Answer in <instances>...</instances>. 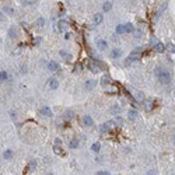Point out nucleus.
Wrapping results in <instances>:
<instances>
[{
	"mask_svg": "<svg viewBox=\"0 0 175 175\" xmlns=\"http://www.w3.org/2000/svg\"><path fill=\"white\" fill-rule=\"evenodd\" d=\"M48 87L50 90H57V87H59V79L57 77H50L49 81H48Z\"/></svg>",
	"mask_w": 175,
	"mask_h": 175,
	"instance_id": "nucleus-8",
	"label": "nucleus"
},
{
	"mask_svg": "<svg viewBox=\"0 0 175 175\" xmlns=\"http://www.w3.org/2000/svg\"><path fill=\"white\" fill-rule=\"evenodd\" d=\"M154 50L158 52V53H163L164 50H165V46H164V44H161V42H157V44L154 45Z\"/></svg>",
	"mask_w": 175,
	"mask_h": 175,
	"instance_id": "nucleus-23",
	"label": "nucleus"
},
{
	"mask_svg": "<svg viewBox=\"0 0 175 175\" xmlns=\"http://www.w3.org/2000/svg\"><path fill=\"white\" fill-rule=\"evenodd\" d=\"M59 56L62 57L63 60H67V62H70L72 60V53H69L67 50H59Z\"/></svg>",
	"mask_w": 175,
	"mask_h": 175,
	"instance_id": "nucleus-12",
	"label": "nucleus"
},
{
	"mask_svg": "<svg viewBox=\"0 0 175 175\" xmlns=\"http://www.w3.org/2000/svg\"><path fill=\"white\" fill-rule=\"evenodd\" d=\"M70 37H72V35H70L69 32H64V39H70Z\"/></svg>",
	"mask_w": 175,
	"mask_h": 175,
	"instance_id": "nucleus-43",
	"label": "nucleus"
},
{
	"mask_svg": "<svg viewBox=\"0 0 175 175\" xmlns=\"http://www.w3.org/2000/svg\"><path fill=\"white\" fill-rule=\"evenodd\" d=\"M35 168H37V161H31V163L28 164V169L30 171H34Z\"/></svg>",
	"mask_w": 175,
	"mask_h": 175,
	"instance_id": "nucleus-34",
	"label": "nucleus"
},
{
	"mask_svg": "<svg viewBox=\"0 0 175 175\" xmlns=\"http://www.w3.org/2000/svg\"><path fill=\"white\" fill-rule=\"evenodd\" d=\"M136 118H137V109H130L128 112V119L129 120H135Z\"/></svg>",
	"mask_w": 175,
	"mask_h": 175,
	"instance_id": "nucleus-22",
	"label": "nucleus"
},
{
	"mask_svg": "<svg viewBox=\"0 0 175 175\" xmlns=\"http://www.w3.org/2000/svg\"><path fill=\"white\" fill-rule=\"evenodd\" d=\"M9 79V73L6 70H0V81H6Z\"/></svg>",
	"mask_w": 175,
	"mask_h": 175,
	"instance_id": "nucleus-25",
	"label": "nucleus"
},
{
	"mask_svg": "<svg viewBox=\"0 0 175 175\" xmlns=\"http://www.w3.org/2000/svg\"><path fill=\"white\" fill-rule=\"evenodd\" d=\"M135 34H133V35H135V38H137V39H140V38L143 37V31H142V30H135Z\"/></svg>",
	"mask_w": 175,
	"mask_h": 175,
	"instance_id": "nucleus-32",
	"label": "nucleus"
},
{
	"mask_svg": "<svg viewBox=\"0 0 175 175\" xmlns=\"http://www.w3.org/2000/svg\"><path fill=\"white\" fill-rule=\"evenodd\" d=\"M88 69L91 70L94 74H97V73H100L101 72L100 63L97 62V60H90V62H88Z\"/></svg>",
	"mask_w": 175,
	"mask_h": 175,
	"instance_id": "nucleus-3",
	"label": "nucleus"
},
{
	"mask_svg": "<svg viewBox=\"0 0 175 175\" xmlns=\"http://www.w3.org/2000/svg\"><path fill=\"white\" fill-rule=\"evenodd\" d=\"M133 31H135V25L132 24V23L123 24V34H132Z\"/></svg>",
	"mask_w": 175,
	"mask_h": 175,
	"instance_id": "nucleus-14",
	"label": "nucleus"
},
{
	"mask_svg": "<svg viewBox=\"0 0 175 175\" xmlns=\"http://www.w3.org/2000/svg\"><path fill=\"white\" fill-rule=\"evenodd\" d=\"M41 42H42V38H34V45H39Z\"/></svg>",
	"mask_w": 175,
	"mask_h": 175,
	"instance_id": "nucleus-36",
	"label": "nucleus"
},
{
	"mask_svg": "<svg viewBox=\"0 0 175 175\" xmlns=\"http://www.w3.org/2000/svg\"><path fill=\"white\" fill-rule=\"evenodd\" d=\"M13 154H14V153H13L11 149H7V150H4V153H3V158H4V160H11Z\"/></svg>",
	"mask_w": 175,
	"mask_h": 175,
	"instance_id": "nucleus-24",
	"label": "nucleus"
},
{
	"mask_svg": "<svg viewBox=\"0 0 175 175\" xmlns=\"http://www.w3.org/2000/svg\"><path fill=\"white\" fill-rule=\"evenodd\" d=\"M80 146V142H79V139H72L69 142V147L72 149V150H74V149H77Z\"/></svg>",
	"mask_w": 175,
	"mask_h": 175,
	"instance_id": "nucleus-20",
	"label": "nucleus"
},
{
	"mask_svg": "<svg viewBox=\"0 0 175 175\" xmlns=\"http://www.w3.org/2000/svg\"><path fill=\"white\" fill-rule=\"evenodd\" d=\"M102 20H104V14L102 13H95L93 17V23L94 25H100L102 23Z\"/></svg>",
	"mask_w": 175,
	"mask_h": 175,
	"instance_id": "nucleus-11",
	"label": "nucleus"
},
{
	"mask_svg": "<svg viewBox=\"0 0 175 175\" xmlns=\"http://www.w3.org/2000/svg\"><path fill=\"white\" fill-rule=\"evenodd\" d=\"M112 6H113L112 1H105V3L102 4V11H104V13H109L111 10H112Z\"/></svg>",
	"mask_w": 175,
	"mask_h": 175,
	"instance_id": "nucleus-18",
	"label": "nucleus"
},
{
	"mask_svg": "<svg viewBox=\"0 0 175 175\" xmlns=\"http://www.w3.org/2000/svg\"><path fill=\"white\" fill-rule=\"evenodd\" d=\"M62 144H63V142H62V139L60 137L55 139V146H60V147H62Z\"/></svg>",
	"mask_w": 175,
	"mask_h": 175,
	"instance_id": "nucleus-35",
	"label": "nucleus"
},
{
	"mask_svg": "<svg viewBox=\"0 0 175 175\" xmlns=\"http://www.w3.org/2000/svg\"><path fill=\"white\" fill-rule=\"evenodd\" d=\"M95 175H109L108 171H98V172H95Z\"/></svg>",
	"mask_w": 175,
	"mask_h": 175,
	"instance_id": "nucleus-38",
	"label": "nucleus"
},
{
	"mask_svg": "<svg viewBox=\"0 0 175 175\" xmlns=\"http://www.w3.org/2000/svg\"><path fill=\"white\" fill-rule=\"evenodd\" d=\"M4 20H6V14H4V13H3V11H0V21L3 23Z\"/></svg>",
	"mask_w": 175,
	"mask_h": 175,
	"instance_id": "nucleus-39",
	"label": "nucleus"
},
{
	"mask_svg": "<svg viewBox=\"0 0 175 175\" xmlns=\"http://www.w3.org/2000/svg\"><path fill=\"white\" fill-rule=\"evenodd\" d=\"M73 118H74V112L73 111H66L64 112V119L66 120H72Z\"/></svg>",
	"mask_w": 175,
	"mask_h": 175,
	"instance_id": "nucleus-26",
	"label": "nucleus"
},
{
	"mask_svg": "<svg viewBox=\"0 0 175 175\" xmlns=\"http://www.w3.org/2000/svg\"><path fill=\"white\" fill-rule=\"evenodd\" d=\"M174 95H175V88H174Z\"/></svg>",
	"mask_w": 175,
	"mask_h": 175,
	"instance_id": "nucleus-47",
	"label": "nucleus"
},
{
	"mask_svg": "<svg viewBox=\"0 0 175 175\" xmlns=\"http://www.w3.org/2000/svg\"><path fill=\"white\" fill-rule=\"evenodd\" d=\"M1 11L4 13L6 16H14V9L10 6H4L3 9H1Z\"/></svg>",
	"mask_w": 175,
	"mask_h": 175,
	"instance_id": "nucleus-21",
	"label": "nucleus"
},
{
	"mask_svg": "<svg viewBox=\"0 0 175 175\" xmlns=\"http://www.w3.org/2000/svg\"><path fill=\"white\" fill-rule=\"evenodd\" d=\"M154 74H156L157 80L161 83V84H164V86L169 84V83H171V80H172V76H171V73H169V72L165 69V67H163V66H157L156 70H154Z\"/></svg>",
	"mask_w": 175,
	"mask_h": 175,
	"instance_id": "nucleus-1",
	"label": "nucleus"
},
{
	"mask_svg": "<svg viewBox=\"0 0 175 175\" xmlns=\"http://www.w3.org/2000/svg\"><path fill=\"white\" fill-rule=\"evenodd\" d=\"M53 153H55L56 156H60V157L63 156V151H62V149H60V146H53Z\"/></svg>",
	"mask_w": 175,
	"mask_h": 175,
	"instance_id": "nucleus-27",
	"label": "nucleus"
},
{
	"mask_svg": "<svg viewBox=\"0 0 175 175\" xmlns=\"http://www.w3.org/2000/svg\"><path fill=\"white\" fill-rule=\"evenodd\" d=\"M109 83H111V77L108 74H104L101 77V86H102V87H108Z\"/></svg>",
	"mask_w": 175,
	"mask_h": 175,
	"instance_id": "nucleus-16",
	"label": "nucleus"
},
{
	"mask_svg": "<svg viewBox=\"0 0 175 175\" xmlns=\"http://www.w3.org/2000/svg\"><path fill=\"white\" fill-rule=\"evenodd\" d=\"M0 44H1V38H0Z\"/></svg>",
	"mask_w": 175,
	"mask_h": 175,
	"instance_id": "nucleus-46",
	"label": "nucleus"
},
{
	"mask_svg": "<svg viewBox=\"0 0 175 175\" xmlns=\"http://www.w3.org/2000/svg\"><path fill=\"white\" fill-rule=\"evenodd\" d=\"M174 175H175V174H174Z\"/></svg>",
	"mask_w": 175,
	"mask_h": 175,
	"instance_id": "nucleus-48",
	"label": "nucleus"
},
{
	"mask_svg": "<svg viewBox=\"0 0 175 175\" xmlns=\"http://www.w3.org/2000/svg\"><path fill=\"white\" fill-rule=\"evenodd\" d=\"M168 50L171 52V53H175V46H174L172 44H169V45H168Z\"/></svg>",
	"mask_w": 175,
	"mask_h": 175,
	"instance_id": "nucleus-37",
	"label": "nucleus"
},
{
	"mask_svg": "<svg viewBox=\"0 0 175 175\" xmlns=\"http://www.w3.org/2000/svg\"><path fill=\"white\" fill-rule=\"evenodd\" d=\"M10 118L16 119V112H14V111H10Z\"/></svg>",
	"mask_w": 175,
	"mask_h": 175,
	"instance_id": "nucleus-42",
	"label": "nucleus"
},
{
	"mask_svg": "<svg viewBox=\"0 0 175 175\" xmlns=\"http://www.w3.org/2000/svg\"><path fill=\"white\" fill-rule=\"evenodd\" d=\"M7 35L10 38H17L18 37V28H17L16 25H11V27L9 28V31H7Z\"/></svg>",
	"mask_w": 175,
	"mask_h": 175,
	"instance_id": "nucleus-10",
	"label": "nucleus"
},
{
	"mask_svg": "<svg viewBox=\"0 0 175 175\" xmlns=\"http://www.w3.org/2000/svg\"><path fill=\"white\" fill-rule=\"evenodd\" d=\"M83 125L86 128H91V126H94V119L90 115H84L83 116Z\"/></svg>",
	"mask_w": 175,
	"mask_h": 175,
	"instance_id": "nucleus-9",
	"label": "nucleus"
},
{
	"mask_svg": "<svg viewBox=\"0 0 175 175\" xmlns=\"http://www.w3.org/2000/svg\"><path fill=\"white\" fill-rule=\"evenodd\" d=\"M122 56H123V52L119 49V48H112L111 52H109V57L113 59V60H116V59H119V57H122Z\"/></svg>",
	"mask_w": 175,
	"mask_h": 175,
	"instance_id": "nucleus-4",
	"label": "nucleus"
},
{
	"mask_svg": "<svg viewBox=\"0 0 175 175\" xmlns=\"http://www.w3.org/2000/svg\"><path fill=\"white\" fill-rule=\"evenodd\" d=\"M146 175H157V169H150Z\"/></svg>",
	"mask_w": 175,
	"mask_h": 175,
	"instance_id": "nucleus-40",
	"label": "nucleus"
},
{
	"mask_svg": "<svg viewBox=\"0 0 175 175\" xmlns=\"http://www.w3.org/2000/svg\"><path fill=\"white\" fill-rule=\"evenodd\" d=\"M67 28H69V23L66 20H59L57 21V30L60 32H67Z\"/></svg>",
	"mask_w": 175,
	"mask_h": 175,
	"instance_id": "nucleus-7",
	"label": "nucleus"
},
{
	"mask_svg": "<svg viewBox=\"0 0 175 175\" xmlns=\"http://www.w3.org/2000/svg\"><path fill=\"white\" fill-rule=\"evenodd\" d=\"M95 86H97V81H95L94 79H91V80H87V81H86V90H88V91H90V90H94V88H95Z\"/></svg>",
	"mask_w": 175,
	"mask_h": 175,
	"instance_id": "nucleus-17",
	"label": "nucleus"
},
{
	"mask_svg": "<svg viewBox=\"0 0 175 175\" xmlns=\"http://www.w3.org/2000/svg\"><path fill=\"white\" fill-rule=\"evenodd\" d=\"M113 123H115L113 120H109V122H104V123H101L100 133H101V135H106V133H109V132L112 130Z\"/></svg>",
	"mask_w": 175,
	"mask_h": 175,
	"instance_id": "nucleus-2",
	"label": "nucleus"
},
{
	"mask_svg": "<svg viewBox=\"0 0 175 175\" xmlns=\"http://www.w3.org/2000/svg\"><path fill=\"white\" fill-rule=\"evenodd\" d=\"M153 108H154V100H144V109L147 112L153 111Z\"/></svg>",
	"mask_w": 175,
	"mask_h": 175,
	"instance_id": "nucleus-13",
	"label": "nucleus"
},
{
	"mask_svg": "<svg viewBox=\"0 0 175 175\" xmlns=\"http://www.w3.org/2000/svg\"><path fill=\"white\" fill-rule=\"evenodd\" d=\"M46 67H48V70H50V72H56V70L59 69V63L55 62V60H50V62H48Z\"/></svg>",
	"mask_w": 175,
	"mask_h": 175,
	"instance_id": "nucleus-15",
	"label": "nucleus"
},
{
	"mask_svg": "<svg viewBox=\"0 0 175 175\" xmlns=\"http://www.w3.org/2000/svg\"><path fill=\"white\" fill-rule=\"evenodd\" d=\"M116 122H118L119 125H122V123H123V120H122V119L119 118V116H118V118H116Z\"/></svg>",
	"mask_w": 175,
	"mask_h": 175,
	"instance_id": "nucleus-44",
	"label": "nucleus"
},
{
	"mask_svg": "<svg viewBox=\"0 0 175 175\" xmlns=\"http://www.w3.org/2000/svg\"><path fill=\"white\" fill-rule=\"evenodd\" d=\"M132 94H133V97H135V101H137V102H143L146 98H144V94L142 91H139V90H133L132 88Z\"/></svg>",
	"mask_w": 175,
	"mask_h": 175,
	"instance_id": "nucleus-6",
	"label": "nucleus"
},
{
	"mask_svg": "<svg viewBox=\"0 0 175 175\" xmlns=\"http://www.w3.org/2000/svg\"><path fill=\"white\" fill-rule=\"evenodd\" d=\"M119 112H120V108H119L118 105L111 106V113H113V115H119Z\"/></svg>",
	"mask_w": 175,
	"mask_h": 175,
	"instance_id": "nucleus-30",
	"label": "nucleus"
},
{
	"mask_svg": "<svg viewBox=\"0 0 175 175\" xmlns=\"http://www.w3.org/2000/svg\"><path fill=\"white\" fill-rule=\"evenodd\" d=\"M91 150H93L94 153H98V151L101 150V144L100 143H94L93 146H91Z\"/></svg>",
	"mask_w": 175,
	"mask_h": 175,
	"instance_id": "nucleus-31",
	"label": "nucleus"
},
{
	"mask_svg": "<svg viewBox=\"0 0 175 175\" xmlns=\"http://www.w3.org/2000/svg\"><path fill=\"white\" fill-rule=\"evenodd\" d=\"M116 34L118 35H123V24H119L116 27Z\"/></svg>",
	"mask_w": 175,
	"mask_h": 175,
	"instance_id": "nucleus-33",
	"label": "nucleus"
},
{
	"mask_svg": "<svg viewBox=\"0 0 175 175\" xmlns=\"http://www.w3.org/2000/svg\"><path fill=\"white\" fill-rule=\"evenodd\" d=\"M150 44H151V45H153V46H154V45H156V44H157V41H156V38H151V39H150Z\"/></svg>",
	"mask_w": 175,
	"mask_h": 175,
	"instance_id": "nucleus-41",
	"label": "nucleus"
},
{
	"mask_svg": "<svg viewBox=\"0 0 175 175\" xmlns=\"http://www.w3.org/2000/svg\"><path fill=\"white\" fill-rule=\"evenodd\" d=\"M41 113L44 115V116H52L53 115V112H52V109H50L49 106H44V108H41Z\"/></svg>",
	"mask_w": 175,
	"mask_h": 175,
	"instance_id": "nucleus-19",
	"label": "nucleus"
},
{
	"mask_svg": "<svg viewBox=\"0 0 175 175\" xmlns=\"http://www.w3.org/2000/svg\"><path fill=\"white\" fill-rule=\"evenodd\" d=\"M45 23H46V21H45L44 17H39V18L37 20V25L39 27V28H44V27H45Z\"/></svg>",
	"mask_w": 175,
	"mask_h": 175,
	"instance_id": "nucleus-29",
	"label": "nucleus"
},
{
	"mask_svg": "<svg viewBox=\"0 0 175 175\" xmlns=\"http://www.w3.org/2000/svg\"><path fill=\"white\" fill-rule=\"evenodd\" d=\"M95 45H97V48H98V50H101V52H104V50L108 49V44H106L105 39H101V38H97L95 39Z\"/></svg>",
	"mask_w": 175,
	"mask_h": 175,
	"instance_id": "nucleus-5",
	"label": "nucleus"
},
{
	"mask_svg": "<svg viewBox=\"0 0 175 175\" xmlns=\"http://www.w3.org/2000/svg\"><path fill=\"white\" fill-rule=\"evenodd\" d=\"M133 63H135V62H133V60H132L130 57L128 56V57L125 59V60H123V66H125V67H130V66L133 64Z\"/></svg>",
	"mask_w": 175,
	"mask_h": 175,
	"instance_id": "nucleus-28",
	"label": "nucleus"
},
{
	"mask_svg": "<svg viewBox=\"0 0 175 175\" xmlns=\"http://www.w3.org/2000/svg\"><path fill=\"white\" fill-rule=\"evenodd\" d=\"M172 142H174V146H175V136H174V139H172Z\"/></svg>",
	"mask_w": 175,
	"mask_h": 175,
	"instance_id": "nucleus-45",
	"label": "nucleus"
}]
</instances>
